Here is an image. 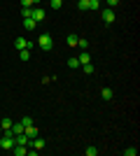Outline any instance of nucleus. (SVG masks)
<instances>
[{"label": "nucleus", "instance_id": "f257e3e1", "mask_svg": "<svg viewBox=\"0 0 140 156\" xmlns=\"http://www.w3.org/2000/svg\"><path fill=\"white\" fill-rule=\"evenodd\" d=\"M38 47H40L42 51H52V47H54L52 35H49V33H42V35H40V40H38Z\"/></svg>", "mask_w": 140, "mask_h": 156}, {"label": "nucleus", "instance_id": "f03ea898", "mask_svg": "<svg viewBox=\"0 0 140 156\" xmlns=\"http://www.w3.org/2000/svg\"><path fill=\"white\" fill-rule=\"evenodd\" d=\"M33 21H35V23L45 21V9H42L40 5H33Z\"/></svg>", "mask_w": 140, "mask_h": 156}, {"label": "nucleus", "instance_id": "7ed1b4c3", "mask_svg": "<svg viewBox=\"0 0 140 156\" xmlns=\"http://www.w3.org/2000/svg\"><path fill=\"white\" fill-rule=\"evenodd\" d=\"M100 16H103V21H105V23H112V21L117 19V16H114V9H110V7H105Z\"/></svg>", "mask_w": 140, "mask_h": 156}, {"label": "nucleus", "instance_id": "20e7f679", "mask_svg": "<svg viewBox=\"0 0 140 156\" xmlns=\"http://www.w3.org/2000/svg\"><path fill=\"white\" fill-rule=\"evenodd\" d=\"M14 47H16V49L21 51V49H31L33 44H31V42H28L26 37H16V40H14Z\"/></svg>", "mask_w": 140, "mask_h": 156}, {"label": "nucleus", "instance_id": "39448f33", "mask_svg": "<svg viewBox=\"0 0 140 156\" xmlns=\"http://www.w3.org/2000/svg\"><path fill=\"white\" fill-rule=\"evenodd\" d=\"M23 133H26L28 137H35V135H40V128H38L35 124H31V126H26V128H23Z\"/></svg>", "mask_w": 140, "mask_h": 156}, {"label": "nucleus", "instance_id": "423d86ee", "mask_svg": "<svg viewBox=\"0 0 140 156\" xmlns=\"http://www.w3.org/2000/svg\"><path fill=\"white\" fill-rule=\"evenodd\" d=\"M77 61H80V65H84V63H91V54H89L87 49H84V51L80 54V58H77Z\"/></svg>", "mask_w": 140, "mask_h": 156}, {"label": "nucleus", "instance_id": "0eeeda50", "mask_svg": "<svg viewBox=\"0 0 140 156\" xmlns=\"http://www.w3.org/2000/svg\"><path fill=\"white\" fill-rule=\"evenodd\" d=\"M100 96H103V100H112V96H114V91L110 89V86H105L103 91H100Z\"/></svg>", "mask_w": 140, "mask_h": 156}, {"label": "nucleus", "instance_id": "6e6552de", "mask_svg": "<svg viewBox=\"0 0 140 156\" xmlns=\"http://www.w3.org/2000/svg\"><path fill=\"white\" fill-rule=\"evenodd\" d=\"M35 26H38V23H35L33 19H23V28H26V30H35Z\"/></svg>", "mask_w": 140, "mask_h": 156}, {"label": "nucleus", "instance_id": "1a4fd4ad", "mask_svg": "<svg viewBox=\"0 0 140 156\" xmlns=\"http://www.w3.org/2000/svg\"><path fill=\"white\" fill-rule=\"evenodd\" d=\"M21 14L23 19H33V7H21Z\"/></svg>", "mask_w": 140, "mask_h": 156}, {"label": "nucleus", "instance_id": "9d476101", "mask_svg": "<svg viewBox=\"0 0 140 156\" xmlns=\"http://www.w3.org/2000/svg\"><path fill=\"white\" fill-rule=\"evenodd\" d=\"M12 124H14V121H12V119H2V121H0V128H2V130H7V128H12Z\"/></svg>", "mask_w": 140, "mask_h": 156}, {"label": "nucleus", "instance_id": "9b49d317", "mask_svg": "<svg viewBox=\"0 0 140 156\" xmlns=\"http://www.w3.org/2000/svg\"><path fill=\"white\" fill-rule=\"evenodd\" d=\"M77 40H80V37H77L75 33H70V35H68V40H66V42H68V44H70V47H77Z\"/></svg>", "mask_w": 140, "mask_h": 156}, {"label": "nucleus", "instance_id": "f8f14e48", "mask_svg": "<svg viewBox=\"0 0 140 156\" xmlns=\"http://www.w3.org/2000/svg\"><path fill=\"white\" fill-rule=\"evenodd\" d=\"M19 58L23 61V63H26V61L31 58V49H21V51H19Z\"/></svg>", "mask_w": 140, "mask_h": 156}, {"label": "nucleus", "instance_id": "ddd939ff", "mask_svg": "<svg viewBox=\"0 0 140 156\" xmlns=\"http://www.w3.org/2000/svg\"><path fill=\"white\" fill-rule=\"evenodd\" d=\"M68 68H70V70H77V68H80V61L77 58H68Z\"/></svg>", "mask_w": 140, "mask_h": 156}, {"label": "nucleus", "instance_id": "4468645a", "mask_svg": "<svg viewBox=\"0 0 140 156\" xmlns=\"http://www.w3.org/2000/svg\"><path fill=\"white\" fill-rule=\"evenodd\" d=\"M12 133H14V135L23 133V126H21V124H12Z\"/></svg>", "mask_w": 140, "mask_h": 156}, {"label": "nucleus", "instance_id": "2eb2a0df", "mask_svg": "<svg viewBox=\"0 0 140 156\" xmlns=\"http://www.w3.org/2000/svg\"><path fill=\"white\" fill-rule=\"evenodd\" d=\"M80 68L87 72V75H93V65H91V63H84V65H80Z\"/></svg>", "mask_w": 140, "mask_h": 156}, {"label": "nucleus", "instance_id": "dca6fc26", "mask_svg": "<svg viewBox=\"0 0 140 156\" xmlns=\"http://www.w3.org/2000/svg\"><path fill=\"white\" fill-rule=\"evenodd\" d=\"M77 7H80L82 12H87V9H89V2H87V0H77Z\"/></svg>", "mask_w": 140, "mask_h": 156}, {"label": "nucleus", "instance_id": "f3484780", "mask_svg": "<svg viewBox=\"0 0 140 156\" xmlns=\"http://www.w3.org/2000/svg\"><path fill=\"white\" fill-rule=\"evenodd\" d=\"M49 5H52V9H61L63 0H49Z\"/></svg>", "mask_w": 140, "mask_h": 156}, {"label": "nucleus", "instance_id": "a211bd4d", "mask_svg": "<svg viewBox=\"0 0 140 156\" xmlns=\"http://www.w3.org/2000/svg\"><path fill=\"white\" fill-rule=\"evenodd\" d=\"M77 47H80L82 51H84V49H87V47H89V42H87V40H84V37H80V40H77Z\"/></svg>", "mask_w": 140, "mask_h": 156}, {"label": "nucleus", "instance_id": "6ab92c4d", "mask_svg": "<svg viewBox=\"0 0 140 156\" xmlns=\"http://www.w3.org/2000/svg\"><path fill=\"white\" fill-rule=\"evenodd\" d=\"M84 154H87V156H96V154H98V149H96V147H87Z\"/></svg>", "mask_w": 140, "mask_h": 156}, {"label": "nucleus", "instance_id": "aec40b11", "mask_svg": "<svg viewBox=\"0 0 140 156\" xmlns=\"http://www.w3.org/2000/svg\"><path fill=\"white\" fill-rule=\"evenodd\" d=\"M19 124L23 126V128H26V126H31V124H33V119H31V117H23V119L19 121Z\"/></svg>", "mask_w": 140, "mask_h": 156}, {"label": "nucleus", "instance_id": "412c9836", "mask_svg": "<svg viewBox=\"0 0 140 156\" xmlns=\"http://www.w3.org/2000/svg\"><path fill=\"white\" fill-rule=\"evenodd\" d=\"M135 151H138L135 147H128V149H124V154H126V156H135Z\"/></svg>", "mask_w": 140, "mask_h": 156}, {"label": "nucleus", "instance_id": "4be33fe9", "mask_svg": "<svg viewBox=\"0 0 140 156\" xmlns=\"http://www.w3.org/2000/svg\"><path fill=\"white\" fill-rule=\"evenodd\" d=\"M105 2H107V7H110V9H114V7L119 5V0H105Z\"/></svg>", "mask_w": 140, "mask_h": 156}, {"label": "nucleus", "instance_id": "5701e85b", "mask_svg": "<svg viewBox=\"0 0 140 156\" xmlns=\"http://www.w3.org/2000/svg\"><path fill=\"white\" fill-rule=\"evenodd\" d=\"M33 5H35L33 0H21V7H33Z\"/></svg>", "mask_w": 140, "mask_h": 156}, {"label": "nucleus", "instance_id": "b1692460", "mask_svg": "<svg viewBox=\"0 0 140 156\" xmlns=\"http://www.w3.org/2000/svg\"><path fill=\"white\" fill-rule=\"evenodd\" d=\"M33 2H35V5H40V2H42V0H33Z\"/></svg>", "mask_w": 140, "mask_h": 156}, {"label": "nucleus", "instance_id": "393cba45", "mask_svg": "<svg viewBox=\"0 0 140 156\" xmlns=\"http://www.w3.org/2000/svg\"><path fill=\"white\" fill-rule=\"evenodd\" d=\"M0 135H2V128H0Z\"/></svg>", "mask_w": 140, "mask_h": 156}]
</instances>
